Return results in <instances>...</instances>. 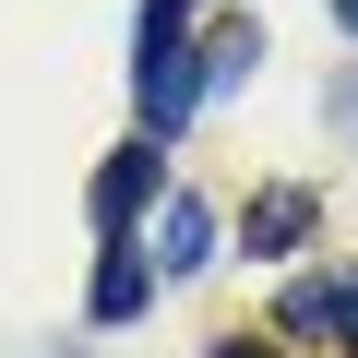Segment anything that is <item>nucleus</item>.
<instances>
[{"instance_id": "obj_9", "label": "nucleus", "mask_w": 358, "mask_h": 358, "mask_svg": "<svg viewBox=\"0 0 358 358\" xmlns=\"http://www.w3.org/2000/svg\"><path fill=\"white\" fill-rule=\"evenodd\" d=\"M334 13H346V36H358V0H334Z\"/></svg>"}, {"instance_id": "obj_7", "label": "nucleus", "mask_w": 358, "mask_h": 358, "mask_svg": "<svg viewBox=\"0 0 358 358\" xmlns=\"http://www.w3.org/2000/svg\"><path fill=\"white\" fill-rule=\"evenodd\" d=\"M346 346H358V287H346Z\"/></svg>"}, {"instance_id": "obj_3", "label": "nucleus", "mask_w": 358, "mask_h": 358, "mask_svg": "<svg viewBox=\"0 0 358 358\" xmlns=\"http://www.w3.org/2000/svg\"><path fill=\"white\" fill-rule=\"evenodd\" d=\"M203 251H215V203H192V192H179V203H167V227H155V263H167V275H192Z\"/></svg>"}, {"instance_id": "obj_4", "label": "nucleus", "mask_w": 358, "mask_h": 358, "mask_svg": "<svg viewBox=\"0 0 358 358\" xmlns=\"http://www.w3.org/2000/svg\"><path fill=\"white\" fill-rule=\"evenodd\" d=\"M131 310H143V251L108 239V251H96V322H131Z\"/></svg>"}, {"instance_id": "obj_10", "label": "nucleus", "mask_w": 358, "mask_h": 358, "mask_svg": "<svg viewBox=\"0 0 358 358\" xmlns=\"http://www.w3.org/2000/svg\"><path fill=\"white\" fill-rule=\"evenodd\" d=\"M155 13H192V0H155Z\"/></svg>"}, {"instance_id": "obj_8", "label": "nucleus", "mask_w": 358, "mask_h": 358, "mask_svg": "<svg viewBox=\"0 0 358 358\" xmlns=\"http://www.w3.org/2000/svg\"><path fill=\"white\" fill-rule=\"evenodd\" d=\"M215 358H275V346H215Z\"/></svg>"}, {"instance_id": "obj_6", "label": "nucleus", "mask_w": 358, "mask_h": 358, "mask_svg": "<svg viewBox=\"0 0 358 358\" xmlns=\"http://www.w3.org/2000/svg\"><path fill=\"white\" fill-rule=\"evenodd\" d=\"M299 215H310L299 192H263V203H251V251H287V239H299Z\"/></svg>"}, {"instance_id": "obj_2", "label": "nucleus", "mask_w": 358, "mask_h": 358, "mask_svg": "<svg viewBox=\"0 0 358 358\" xmlns=\"http://www.w3.org/2000/svg\"><path fill=\"white\" fill-rule=\"evenodd\" d=\"M131 203H155V143H120V155L96 167V215H108V239L131 227Z\"/></svg>"}, {"instance_id": "obj_1", "label": "nucleus", "mask_w": 358, "mask_h": 358, "mask_svg": "<svg viewBox=\"0 0 358 358\" xmlns=\"http://www.w3.org/2000/svg\"><path fill=\"white\" fill-rule=\"evenodd\" d=\"M192 108H203V60L179 48V13L143 0V131H179Z\"/></svg>"}, {"instance_id": "obj_5", "label": "nucleus", "mask_w": 358, "mask_h": 358, "mask_svg": "<svg viewBox=\"0 0 358 358\" xmlns=\"http://www.w3.org/2000/svg\"><path fill=\"white\" fill-rule=\"evenodd\" d=\"M251 84V24H227L215 48H203V96H239Z\"/></svg>"}]
</instances>
